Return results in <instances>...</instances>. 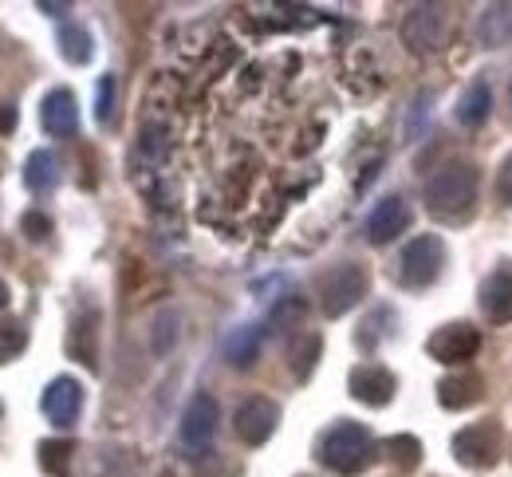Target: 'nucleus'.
Segmentation results:
<instances>
[{"label":"nucleus","mask_w":512,"mask_h":477,"mask_svg":"<svg viewBox=\"0 0 512 477\" xmlns=\"http://www.w3.org/2000/svg\"><path fill=\"white\" fill-rule=\"evenodd\" d=\"M60 52H64V60L67 64H87L91 60V36L83 32V28H60Z\"/></svg>","instance_id":"25"},{"label":"nucleus","mask_w":512,"mask_h":477,"mask_svg":"<svg viewBox=\"0 0 512 477\" xmlns=\"http://www.w3.org/2000/svg\"><path fill=\"white\" fill-rule=\"evenodd\" d=\"M40 407H44V414H48L56 426H71V422L79 418V410H83V387H79L71 375H60V379L48 383Z\"/></svg>","instance_id":"12"},{"label":"nucleus","mask_w":512,"mask_h":477,"mask_svg":"<svg viewBox=\"0 0 512 477\" xmlns=\"http://www.w3.org/2000/svg\"><path fill=\"white\" fill-rule=\"evenodd\" d=\"M71 4H52V0H40V12H48V16H64Z\"/></svg>","instance_id":"32"},{"label":"nucleus","mask_w":512,"mask_h":477,"mask_svg":"<svg viewBox=\"0 0 512 477\" xmlns=\"http://www.w3.org/2000/svg\"><path fill=\"white\" fill-rule=\"evenodd\" d=\"M426 351L438 363H469L481 351V332L473 324H446L426 340Z\"/></svg>","instance_id":"9"},{"label":"nucleus","mask_w":512,"mask_h":477,"mask_svg":"<svg viewBox=\"0 0 512 477\" xmlns=\"http://www.w3.org/2000/svg\"><path fill=\"white\" fill-rule=\"evenodd\" d=\"M453 458L469 470H485V466H497L501 458V426L493 418L485 422H469L457 438H453Z\"/></svg>","instance_id":"6"},{"label":"nucleus","mask_w":512,"mask_h":477,"mask_svg":"<svg viewBox=\"0 0 512 477\" xmlns=\"http://www.w3.org/2000/svg\"><path fill=\"white\" fill-rule=\"evenodd\" d=\"M178 336H182V316H178L174 308H162V312L154 316V324H150V351H154L158 359H166V355L178 347Z\"/></svg>","instance_id":"22"},{"label":"nucleus","mask_w":512,"mask_h":477,"mask_svg":"<svg viewBox=\"0 0 512 477\" xmlns=\"http://www.w3.org/2000/svg\"><path fill=\"white\" fill-rule=\"evenodd\" d=\"M477 40L485 48H505L512 40V4H489L477 16Z\"/></svg>","instance_id":"16"},{"label":"nucleus","mask_w":512,"mask_h":477,"mask_svg":"<svg viewBox=\"0 0 512 477\" xmlns=\"http://www.w3.org/2000/svg\"><path fill=\"white\" fill-rule=\"evenodd\" d=\"M394 391H398V379L386 371L383 363H359L351 371V395L367 407H386L394 399Z\"/></svg>","instance_id":"10"},{"label":"nucleus","mask_w":512,"mask_h":477,"mask_svg":"<svg viewBox=\"0 0 512 477\" xmlns=\"http://www.w3.org/2000/svg\"><path fill=\"white\" fill-rule=\"evenodd\" d=\"M256 355H260V328H256V324L233 328V336L225 340V359H229L233 367H253Z\"/></svg>","instance_id":"21"},{"label":"nucleus","mask_w":512,"mask_h":477,"mask_svg":"<svg viewBox=\"0 0 512 477\" xmlns=\"http://www.w3.org/2000/svg\"><path fill=\"white\" fill-rule=\"evenodd\" d=\"M162 477H174V474H170V470H166V474H162Z\"/></svg>","instance_id":"34"},{"label":"nucleus","mask_w":512,"mask_h":477,"mask_svg":"<svg viewBox=\"0 0 512 477\" xmlns=\"http://www.w3.org/2000/svg\"><path fill=\"white\" fill-rule=\"evenodd\" d=\"M67 351H71L79 363H87V367L99 363V316H95V312H87V316H79V320L71 324Z\"/></svg>","instance_id":"18"},{"label":"nucleus","mask_w":512,"mask_h":477,"mask_svg":"<svg viewBox=\"0 0 512 477\" xmlns=\"http://www.w3.org/2000/svg\"><path fill=\"white\" fill-rule=\"evenodd\" d=\"M367 288H371L367 269L355 265V261H343L331 273L320 276V308L327 316H343V312H351L367 296Z\"/></svg>","instance_id":"4"},{"label":"nucleus","mask_w":512,"mask_h":477,"mask_svg":"<svg viewBox=\"0 0 512 477\" xmlns=\"http://www.w3.org/2000/svg\"><path fill=\"white\" fill-rule=\"evenodd\" d=\"M166 150H170V138H166L162 127H146V131H142V138H138V154H142L146 162H162Z\"/></svg>","instance_id":"28"},{"label":"nucleus","mask_w":512,"mask_h":477,"mask_svg":"<svg viewBox=\"0 0 512 477\" xmlns=\"http://www.w3.org/2000/svg\"><path fill=\"white\" fill-rule=\"evenodd\" d=\"M56 182H60V158L52 150H32L24 162V186L32 194H48L56 190Z\"/></svg>","instance_id":"17"},{"label":"nucleus","mask_w":512,"mask_h":477,"mask_svg":"<svg viewBox=\"0 0 512 477\" xmlns=\"http://www.w3.org/2000/svg\"><path fill=\"white\" fill-rule=\"evenodd\" d=\"M481 308L493 324H512V265L493 269V276L481 284Z\"/></svg>","instance_id":"14"},{"label":"nucleus","mask_w":512,"mask_h":477,"mask_svg":"<svg viewBox=\"0 0 512 477\" xmlns=\"http://www.w3.org/2000/svg\"><path fill=\"white\" fill-rule=\"evenodd\" d=\"M304 316H308V300H304L300 292H288V296H280V300L272 304V312H268V332H272V336H284V332H292L296 324H304Z\"/></svg>","instance_id":"20"},{"label":"nucleus","mask_w":512,"mask_h":477,"mask_svg":"<svg viewBox=\"0 0 512 477\" xmlns=\"http://www.w3.org/2000/svg\"><path fill=\"white\" fill-rule=\"evenodd\" d=\"M71 454H75V446H71L67 438H48V442H40V466H44V474L67 477Z\"/></svg>","instance_id":"24"},{"label":"nucleus","mask_w":512,"mask_h":477,"mask_svg":"<svg viewBox=\"0 0 512 477\" xmlns=\"http://www.w3.org/2000/svg\"><path fill=\"white\" fill-rule=\"evenodd\" d=\"M477 186H481V178L469 162H446L426 182V205H430V213H438L446 221H461L477 205Z\"/></svg>","instance_id":"1"},{"label":"nucleus","mask_w":512,"mask_h":477,"mask_svg":"<svg viewBox=\"0 0 512 477\" xmlns=\"http://www.w3.org/2000/svg\"><path fill=\"white\" fill-rule=\"evenodd\" d=\"M16 123H20L16 107H12V103H0V135H12V131H16Z\"/></svg>","instance_id":"31"},{"label":"nucleus","mask_w":512,"mask_h":477,"mask_svg":"<svg viewBox=\"0 0 512 477\" xmlns=\"http://www.w3.org/2000/svg\"><path fill=\"white\" fill-rule=\"evenodd\" d=\"M320 347H323L320 336H308V340L292 351V371H296V379H308V375H312V367H316V359H320Z\"/></svg>","instance_id":"27"},{"label":"nucleus","mask_w":512,"mask_h":477,"mask_svg":"<svg viewBox=\"0 0 512 477\" xmlns=\"http://www.w3.org/2000/svg\"><path fill=\"white\" fill-rule=\"evenodd\" d=\"M276 422H280V407H276L272 399H264V395L245 399V403L237 407V414H233V430H237V438H241L245 446H264V442L272 438Z\"/></svg>","instance_id":"8"},{"label":"nucleus","mask_w":512,"mask_h":477,"mask_svg":"<svg viewBox=\"0 0 512 477\" xmlns=\"http://www.w3.org/2000/svg\"><path fill=\"white\" fill-rule=\"evenodd\" d=\"M497 190H501V198L512 205V154L501 162V174H497Z\"/></svg>","instance_id":"30"},{"label":"nucleus","mask_w":512,"mask_h":477,"mask_svg":"<svg viewBox=\"0 0 512 477\" xmlns=\"http://www.w3.org/2000/svg\"><path fill=\"white\" fill-rule=\"evenodd\" d=\"M446 32H449V12L446 4H418L406 12L402 20V40L410 52L426 56V52H438L446 44Z\"/></svg>","instance_id":"5"},{"label":"nucleus","mask_w":512,"mask_h":477,"mask_svg":"<svg viewBox=\"0 0 512 477\" xmlns=\"http://www.w3.org/2000/svg\"><path fill=\"white\" fill-rule=\"evenodd\" d=\"M115 95H119L115 75H103V79H99V95H95V119H99L103 127L115 119Z\"/></svg>","instance_id":"26"},{"label":"nucleus","mask_w":512,"mask_h":477,"mask_svg":"<svg viewBox=\"0 0 512 477\" xmlns=\"http://www.w3.org/2000/svg\"><path fill=\"white\" fill-rule=\"evenodd\" d=\"M489 111H493V87H489L485 79H473V83L461 91L453 115H457L461 127H481V123L489 119Z\"/></svg>","instance_id":"15"},{"label":"nucleus","mask_w":512,"mask_h":477,"mask_svg":"<svg viewBox=\"0 0 512 477\" xmlns=\"http://www.w3.org/2000/svg\"><path fill=\"white\" fill-rule=\"evenodd\" d=\"M40 123H44V131L52 138H67L79 131V107H75V95L67 87H56L52 95H44Z\"/></svg>","instance_id":"13"},{"label":"nucleus","mask_w":512,"mask_h":477,"mask_svg":"<svg viewBox=\"0 0 512 477\" xmlns=\"http://www.w3.org/2000/svg\"><path fill=\"white\" fill-rule=\"evenodd\" d=\"M0 308H8V284L0 280Z\"/></svg>","instance_id":"33"},{"label":"nucleus","mask_w":512,"mask_h":477,"mask_svg":"<svg viewBox=\"0 0 512 477\" xmlns=\"http://www.w3.org/2000/svg\"><path fill=\"white\" fill-rule=\"evenodd\" d=\"M386 454H390V462H394L398 470H418V462H422V442H418L414 434H394V438H386Z\"/></svg>","instance_id":"23"},{"label":"nucleus","mask_w":512,"mask_h":477,"mask_svg":"<svg viewBox=\"0 0 512 477\" xmlns=\"http://www.w3.org/2000/svg\"><path fill=\"white\" fill-rule=\"evenodd\" d=\"M410 205L406 198H398V194H390L383 202L371 209V217H367V237L375 241V245H390L398 233H406L410 229Z\"/></svg>","instance_id":"11"},{"label":"nucleus","mask_w":512,"mask_h":477,"mask_svg":"<svg viewBox=\"0 0 512 477\" xmlns=\"http://www.w3.org/2000/svg\"><path fill=\"white\" fill-rule=\"evenodd\" d=\"M509 99H512V87H509Z\"/></svg>","instance_id":"35"},{"label":"nucleus","mask_w":512,"mask_h":477,"mask_svg":"<svg viewBox=\"0 0 512 477\" xmlns=\"http://www.w3.org/2000/svg\"><path fill=\"white\" fill-rule=\"evenodd\" d=\"M20 233H24L28 241H44V237L52 233V221H48L40 209H28V213L20 217Z\"/></svg>","instance_id":"29"},{"label":"nucleus","mask_w":512,"mask_h":477,"mask_svg":"<svg viewBox=\"0 0 512 477\" xmlns=\"http://www.w3.org/2000/svg\"><path fill=\"white\" fill-rule=\"evenodd\" d=\"M316 454H320V462L327 470H335L339 477H355L375 462V438H371L367 426L343 418V422H335L320 438Z\"/></svg>","instance_id":"2"},{"label":"nucleus","mask_w":512,"mask_h":477,"mask_svg":"<svg viewBox=\"0 0 512 477\" xmlns=\"http://www.w3.org/2000/svg\"><path fill=\"white\" fill-rule=\"evenodd\" d=\"M442 265H446V245H442V237L422 233V237L406 241V249L398 253L394 276H398V284H406V288H426V284H434V280L442 276Z\"/></svg>","instance_id":"3"},{"label":"nucleus","mask_w":512,"mask_h":477,"mask_svg":"<svg viewBox=\"0 0 512 477\" xmlns=\"http://www.w3.org/2000/svg\"><path fill=\"white\" fill-rule=\"evenodd\" d=\"M438 403L446 410H465L481 403V379L477 375H446L438 383Z\"/></svg>","instance_id":"19"},{"label":"nucleus","mask_w":512,"mask_h":477,"mask_svg":"<svg viewBox=\"0 0 512 477\" xmlns=\"http://www.w3.org/2000/svg\"><path fill=\"white\" fill-rule=\"evenodd\" d=\"M217 422H221V410H217V399L213 395H193L186 414H182V426H178V442L186 450V458H197L201 450H209L213 434H217Z\"/></svg>","instance_id":"7"}]
</instances>
